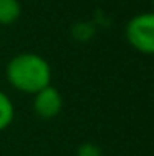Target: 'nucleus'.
I'll list each match as a JSON object with an SVG mask.
<instances>
[{
    "label": "nucleus",
    "mask_w": 154,
    "mask_h": 156,
    "mask_svg": "<svg viewBox=\"0 0 154 156\" xmlns=\"http://www.w3.org/2000/svg\"><path fill=\"white\" fill-rule=\"evenodd\" d=\"M5 76L17 91L35 95L51 83V68L43 57L32 51H23L7 63Z\"/></svg>",
    "instance_id": "obj_1"
},
{
    "label": "nucleus",
    "mask_w": 154,
    "mask_h": 156,
    "mask_svg": "<svg viewBox=\"0 0 154 156\" xmlns=\"http://www.w3.org/2000/svg\"><path fill=\"white\" fill-rule=\"evenodd\" d=\"M126 38L139 53L154 55V12H142L126 25Z\"/></svg>",
    "instance_id": "obj_2"
},
{
    "label": "nucleus",
    "mask_w": 154,
    "mask_h": 156,
    "mask_svg": "<svg viewBox=\"0 0 154 156\" xmlns=\"http://www.w3.org/2000/svg\"><path fill=\"white\" fill-rule=\"evenodd\" d=\"M63 108V98L55 87H45L33 95V111L42 120H51L60 115Z\"/></svg>",
    "instance_id": "obj_3"
},
{
    "label": "nucleus",
    "mask_w": 154,
    "mask_h": 156,
    "mask_svg": "<svg viewBox=\"0 0 154 156\" xmlns=\"http://www.w3.org/2000/svg\"><path fill=\"white\" fill-rule=\"evenodd\" d=\"M22 15V5L18 0H0V27H7L17 22Z\"/></svg>",
    "instance_id": "obj_4"
},
{
    "label": "nucleus",
    "mask_w": 154,
    "mask_h": 156,
    "mask_svg": "<svg viewBox=\"0 0 154 156\" xmlns=\"http://www.w3.org/2000/svg\"><path fill=\"white\" fill-rule=\"evenodd\" d=\"M15 118V106L7 93L0 90V131L7 129Z\"/></svg>",
    "instance_id": "obj_5"
},
{
    "label": "nucleus",
    "mask_w": 154,
    "mask_h": 156,
    "mask_svg": "<svg viewBox=\"0 0 154 156\" xmlns=\"http://www.w3.org/2000/svg\"><path fill=\"white\" fill-rule=\"evenodd\" d=\"M78 156H101V150L93 143H85L78 148Z\"/></svg>",
    "instance_id": "obj_6"
},
{
    "label": "nucleus",
    "mask_w": 154,
    "mask_h": 156,
    "mask_svg": "<svg viewBox=\"0 0 154 156\" xmlns=\"http://www.w3.org/2000/svg\"><path fill=\"white\" fill-rule=\"evenodd\" d=\"M152 9H154V0H152Z\"/></svg>",
    "instance_id": "obj_7"
}]
</instances>
